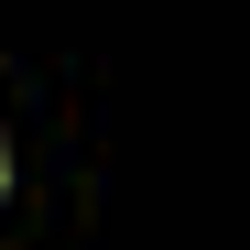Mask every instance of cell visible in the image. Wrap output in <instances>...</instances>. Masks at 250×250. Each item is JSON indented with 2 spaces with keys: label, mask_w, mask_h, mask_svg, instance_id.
<instances>
[{
  "label": "cell",
  "mask_w": 250,
  "mask_h": 250,
  "mask_svg": "<svg viewBox=\"0 0 250 250\" xmlns=\"http://www.w3.org/2000/svg\"><path fill=\"white\" fill-rule=\"evenodd\" d=\"M0 174H11V163H0Z\"/></svg>",
  "instance_id": "cell-1"
}]
</instances>
